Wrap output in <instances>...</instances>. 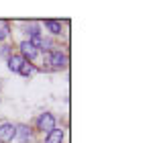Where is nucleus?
Returning <instances> with one entry per match:
<instances>
[{
	"mask_svg": "<svg viewBox=\"0 0 151 143\" xmlns=\"http://www.w3.org/2000/svg\"><path fill=\"white\" fill-rule=\"evenodd\" d=\"M23 64H25V59H23L21 55H14V53H12V55L8 57V70L10 72H19Z\"/></svg>",
	"mask_w": 151,
	"mask_h": 143,
	"instance_id": "obj_5",
	"label": "nucleus"
},
{
	"mask_svg": "<svg viewBox=\"0 0 151 143\" xmlns=\"http://www.w3.org/2000/svg\"><path fill=\"white\" fill-rule=\"evenodd\" d=\"M61 141H63V131L61 129H53L51 133H47L45 143H61Z\"/></svg>",
	"mask_w": 151,
	"mask_h": 143,
	"instance_id": "obj_7",
	"label": "nucleus"
},
{
	"mask_svg": "<svg viewBox=\"0 0 151 143\" xmlns=\"http://www.w3.org/2000/svg\"><path fill=\"white\" fill-rule=\"evenodd\" d=\"M8 35H10L8 23H6V21H0V41H4V39H6Z\"/></svg>",
	"mask_w": 151,
	"mask_h": 143,
	"instance_id": "obj_11",
	"label": "nucleus"
},
{
	"mask_svg": "<svg viewBox=\"0 0 151 143\" xmlns=\"http://www.w3.org/2000/svg\"><path fill=\"white\" fill-rule=\"evenodd\" d=\"M27 35H29V39H33V37H39V35H41V29H39V25H37V23H27Z\"/></svg>",
	"mask_w": 151,
	"mask_h": 143,
	"instance_id": "obj_9",
	"label": "nucleus"
},
{
	"mask_svg": "<svg viewBox=\"0 0 151 143\" xmlns=\"http://www.w3.org/2000/svg\"><path fill=\"white\" fill-rule=\"evenodd\" d=\"M19 74H21V76H25V78H29V76H33V74H35V68H33V66H31L29 61H25V64L21 66Z\"/></svg>",
	"mask_w": 151,
	"mask_h": 143,
	"instance_id": "obj_10",
	"label": "nucleus"
},
{
	"mask_svg": "<svg viewBox=\"0 0 151 143\" xmlns=\"http://www.w3.org/2000/svg\"><path fill=\"white\" fill-rule=\"evenodd\" d=\"M37 129L43 131V133H51L55 129V117L51 113H43L39 119H37Z\"/></svg>",
	"mask_w": 151,
	"mask_h": 143,
	"instance_id": "obj_2",
	"label": "nucleus"
},
{
	"mask_svg": "<svg viewBox=\"0 0 151 143\" xmlns=\"http://www.w3.org/2000/svg\"><path fill=\"white\" fill-rule=\"evenodd\" d=\"M45 70L47 72H57V70H63L68 68V55L61 53V51H49L45 55Z\"/></svg>",
	"mask_w": 151,
	"mask_h": 143,
	"instance_id": "obj_1",
	"label": "nucleus"
},
{
	"mask_svg": "<svg viewBox=\"0 0 151 143\" xmlns=\"http://www.w3.org/2000/svg\"><path fill=\"white\" fill-rule=\"evenodd\" d=\"M0 53H2V55H4V57H6V59H8V57H10V55H12V53H10V47H8V45H4V47L0 49Z\"/></svg>",
	"mask_w": 151,
	"mask_h": 143,
	"instance_id": "obj_12",
	"label": "nucleus"
},
{
	"mask_svg": "<svg viewBox=\"0 0 151 143\" xmlns=\"http://www.w3.org/2000/svg\"><path fill=\"white\" fill-rule=\"evenodd\" d=\"M14 137H19V141H21V143H27L29 139H31V129H29L27 125H19Z\"/></svg>",
	"mask_w": 151,
	"mask_h": 143,
	"instance_id": "obj_6",
	"label": "nucleus"
},
{
	"mask_svg": "<svg viewBox=\"0 0 151 143\" xmlns=\"http://www.w3.org/2000/svg\"><path fill=\"white\" fill-rule=\"evenodd\" d=\"M45 29H47L49 33H53V35H59V33H61V23H59V21H53V19H47V21H45Z\"/></svg>",
	"mask_w": 151,
	"mask_h": 143,
	"instance_id": "obj_8",
	"label": "nucleus"
},
{
	"mask_svg": "<svg viewBox=\"0 0 151 143\" xmlns=\"http://www.w3.org/2000/svg\"><path fill=\"white\" fill-rule=\"evenodd\" d=\"M19 47H21V57H23L25 61H31V59H35V57H37V53H39V49H35L33 45H31V43H29V41H23Z\"/></svg>",
	"mask_w": 151,
	"mask_h": 143,
	"instance_id": "obj_4",
	"label": "nucleus"
},
{
	"mask_svg": "<svg viewBox=\"0 0 151 143\" xmlns=\"http://www.w3.org/2000/svg\"><path fill=\"white\" fill-rule=\"evenodd\" d=\"M14 135H17V125H12V123H2L0 125V141L2 143L12 141Z\"/></svg>",
	"mask_w": 151,
	"mask_h": 143,
	"instance_id": "obj_3",
	"label": "nucleus"
}]
</instances>
